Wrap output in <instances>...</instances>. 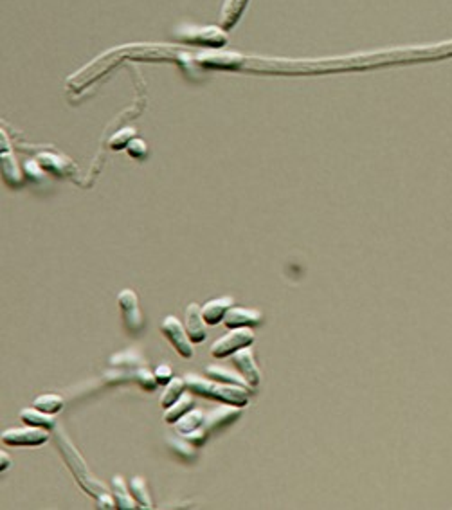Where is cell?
<instances>
[{"label":"cell","mask_w":452,"mask_h":510,"mask_svg":"<svg viewBox=\"0 0 452 510\" xmlns=\"http://www.w3.org/2000/svg\"><path fill=\"white\" fill-rule=\"evenodd\" d=\"M54 440H56V445H58L60 452H62L63 460H65V464H67V467L71 469L72 475H74L78 484L81 485V488H83L85 493H89L90 496H94L96 500H99L103 494H108V488L105 487V484H101L92 473H90L85 460L81 458L78 449L74 448V443L67 439V434L63 433L62 427H56Z\"/></svg>","instance_id":"1"},{"label":"cell","mask_w":452,"mask_h":510,"mask_svg":"<svg viewBox=\"0 0 452 510\" xmlns=\"http://www.w3.org/2000/svg\"><path fill=\"white\" fill-rule=\"evenodd\" d=\"M184 379H186V384H188L191 391L204 395L207 398L238 407H243L249 404V393L242 386L227 384V382H220L215 381V379H204V377L197 375V373H188Z\"/></svg>","instance_id":"2"},{"label":"cell","mask_w":452,"mask_h":510,"mask_svg":"<svg viewBox=\"0 0 452 510\" xmlns=\"http://www.w3.org/2000/svg\"><path fill=\"white\" fill-rule=\"evenodd\" d=\"M252 341H254V334H252L249 327L229 328V332L224 337H220L211 345V355L215 359H225L240 348L251 346Z\"/></svg>","instance_id":"3"},{"label":"cell","mask_w":452,"mask_h":510,"mask_svg":"<svg viewBox=\"0 0 452 510\" xmlns=\"http://www.w3.org/2000/svg\"><path fill=\"white\" fill-rule=\"evenodd\" d=\"M49 440V430L27 425L26 427H11L2 433V442L11 448H36Z\"/></svg>","instance_id":"4"},{"label":"cell","mask_w":452,"mask_h":510,"mask_svg":"<svg viewBox=\"0 0 452 510\" xmlns=\"http://www.w3.org/2000/svg\"><path fill=\"white\" fill-rule=\"evenodd\" d=\"M161 332L182 357L186 359L193 357V346H191L193 341L189 339L186 327H184L182 323L175 318V316H168V318L161 323Z\"/></svg>","instance_id":"5"},{"label":"cell","mask_w":452,"mask_h":510,"mask_svg":"<svg viewBox=\"0 0 452 510\" xmlns=\"http://www.w3.org/2000/svg\"><path fill=\"white\" fill-rule=\"evenodd\" d=\"M117 303H119V309L123 312V319H125V327L128 328V332L132 334H137L143 328V314L139 309V300H137V294H135L132 289H125V291L119 292L117 296Z\"/></svg>","instance_id":"6"},{"label":"cell","mask_w":452,"mask_h":510,"mask_svg":"<svg viewBox=\"0 0 452 510\" xmlns=\"http://www.w3.org/2000/svg\"><path fill=\"white\" fill-rule=\"evenodd\" d=\"M231 363L236 366L240 375H243V379L251 384V388H256V386L260 384L261 372L260 368H258V364H256L254 354H252V350L249 348V346L234 352V354L231 355Z\"/></svg>","instance_id":"7"},{"label":"cell","mask_w":452,"mask_h":510,"mask_svg":"<svg viewBox=\"0 0 452 510\" xmlns=\"http://www.w3.org/2000/svg\"><path fill=\"white\" fill-rule=\"evenodd\" d=\"M184 327H186V332H188L189 339H191L193 343H197V345L207 337L206 319H204L202 309L197 303L188 305V309H186V316H184Z\"/></svg>","instance_id":"8"},{"label":"cell","mask_w":452,"mask_h":510,"mask_svg":"<svg viewBox=\"0 0 452 510\" xmlns=\"http://www.w3.org/2000/svg\"><path fill=\"white\" fill-rule=\"evenodd\" d=\"M263 319V314L254 309H243V307H231L225 314L224 325L227 328H242V327H256Z\"/></svg>","instance_id":"9"},{"label":"cell","mask_w":452,"mask_h":510,"mask_svg":"<svg viewBox=\"0 0 452 510\" xmlns=\"http://www.w3.org/2000/svg\"><path fill=\"white\" fill-rule=\"evenodd\" d=\"M242 415V407L231 406V404H224V406L215 407L209 415L206 416V430L216 431V430H224L229 424H233L236 418H240Z\"/></svg>","instance_id":"10"},{"label":"cell","mask_w":452,"mask_h":510,"mask_svg":"<svg viewBox=\"0 0 452 510\" xmlns=\"http://www.w3.org/2000/svg\"><path fill=\"white\" fill-rule=\"evenodd\" d=\"M234 305V300L231 296H224V298H216V300H211L204 305L202 314H204V319H206L207 325H218L220 321H224L225 314L229 312V309Z\"/></svg>","instance_id":"11"},{"label":"cell","mask_w":452,"mask_h":510,"mask_svg":"<svg viewBox=\"0 0 452 510\" xmlns=\"http://www.w3.org/2000/svg\"><path fill=\"white\" fill-rule=\"evenodd\" d=\"M166 445L173 452L175 457H179L184 461H193L197 458V451H195V443L189 442L188 439H184L182 434L180 436H168L166 439Z\"/></svg>","instance_id":"12"},{"label":"cell","mask_w":452,"mask_h":510,"mask_svg":"<svg viewBox=\"0 0 452 510\" xmlns=\"http://www.w3.org/2000/svg\"><path fill=\"white\" fill-rule=\"evenodd\" d=\"M206 375L209 379H215V381L220 382H227V384H236V386H242V388L249 389L251 384L243 379V375H236V373L231 370V368H225V366H218V364H213V366H207L206 368Z\"/></svg>","instance_id":"13"},{"label":"cell","mask_w":452,"mask_h":510,"mask_svg":"<svg viewBox=\"0 0 452 510\" xmlns=\"http://www.w3.org/2000/svg\"><path fill=\"white\" fill-rule=\"evenodd\" d=\"M20 420L27 425H35V427H44V430H53L54 425V418L53 415L49 413L40 411V409H36L35 406L33 407H26L20 411Z\"/></svg>","instance_id":"14"},{"label":"cell","mask_w":452,"mask_h":510,"mask_svg":"<svg viewBox=\"0 0 452 510\" xmlns=\"http://www.w3.org/2000/svg\"><path fill=\"white\" fill-rule=\"evenodd\" d=\"M204 424H206V415L200 409H189L182 418L175 422V430H177L179 434H186L191 433V431L200 430Z\"/></svg>","instance_id":"15"},{"label":"cell","mask_w":452,"mask_h":510,"mask_svg":"<svg viewBox=\"0 0 452 510\" xmlns=\"http://www.w3.org/2000/svg\"><path fill=\"white\" fill-rule=\"evenodd\" d=\"M186 388H188L186 379H182V377H173V379L166 384L164 391H162L161 406L166 409V407H170L171 404L177 402V400L186 393Z\"/></svg>","instance_id":"16"},{"label":"cell","mask_w":452,"mask_h":510,"mask_svg":"<svg viewBox=\"0 0 452 510\" xmlns=\"http://www.w3.org/2000/svg\"><path fill=\"white\" fill-rule=\"evenodd\" d=\"M112 488H114V498H116V505L117 509H135V498L128 493L126 488L125 479L121 476H114L112 478Z\"/></svg>","instance_id":"17"},{"label":"cell","mask_w":452,"mask_h":510,"mask_svg":"<svg viewBox=\"0 0 452 510\" xmlns=\"http://www.w3.org/2000/svg\"><path fill=\"white\" fill-rule=\"evenodd\" d=\"M191 406H193V395L184 393L177 402L171 404L170 407H166L164 420L168 422V424H175V422L179 420V418H182V416L191 409Z\"/></svg>","instance_id":"18"},{"label":"cell","mask_w":452,"mask_h":510,"mask_svg":"<svg viewBox=\"0 0 452 510\" xmlns=\"http://www.w3.org/2000/svg\"><path fill=\"white\" fill-rule=\"evenodd\" d=\"M33 406H35L36 409H40V411L54 415V413L62 411L63 398L56 393H44L33 400Z\"/></svg>","instance_id":"19"},{"label":"cell","mask_w":452,"mask_h":510,"mask_svg":"<svg viewBox=\"0 0 452 510\" xmlns=\"http://www.w3.org/2000/svg\"><path fill=\"white\" fill-rule=\"evenodd\" d=\"M110 364L117 368H141L144 364L143 355L137 350H125L110 359Z\"/></svg>","instance_id":"20"},{"label":"cell","mask_w":452,"mask_h":510,"mask_svg":"<svg viewBox=\"0 0 452 510\" xmlns=\"http://www.w3.org/2000/svg\"><path fill=\"white\" fill-rule=\"evenodd\" d=\"M130 493L135 498V502L141 505V509H152L153 503L150 500L148 487H146V482L141 476H134L130 479Z\"/></svg>","instance_id":"21"},{"label":"cell","mask_w":452,"mask_h":510,"mask_svg":"<svg viewBox=\"0 0 452 510\" xmlns=\"http://www.w3.org/2000/svg\"><path fill=\"white\" fill-rule=\"evenodd\" d=\"M134 381L137 382V384L141 386L143 389H146V391H153V389L157 388V379H155V373H152L148 370V368H135L134 370Z\"/></svg>","instance_id":"22"},{"label":"cell","mask_w":452,"mask_h":510,"mask_svg":"<svg viewBox=\"0 0 452 510\" xmlns=\"http://www.w3.org/2000/svg\"><path fill=\"white\" fill-rule=\"evenodd\" d=\"M153 373H155V379L159 384H168V382L173 379V370H171V366H168V364H159Z\"/></svg>","instance_id":"23"},{"label":"cell","mask_w":452,"mask_h":510,"mask_svg":"<svg viewBox=\"0 0 452 510\" xmlns=\"http://www.w3.org/2000/svg\"><path fill=\"white\" fill-rule=\"evenodd\" d=\"M132 135H134V130H123L121 134H116L112 139H110V146H112L114 150L128 146V139H130Z\"/></svg>","instance_id":"24"},{"label":"cell","mask_w":452,"mask_h":510,"mask_svg":"<svg viewBox=\"0 0 452 510\" xmlns=\"http://www.w3.org/2000/svg\"><path fill=\"white\" fill-rule=\"evenodd\" d=\"M128 152H130V155L134 157H141L144 152H146V144H144L141 139H135V141H130V143H128Z\"/></svg>","instance_id":"25"},{"label":"cell","mask_w":452,"mask_h":510,"mask_svg":"<svg viewBox=\"0 0 452 510\" xmlns=\"http://www.w3.org/2000/svg\"><path fill=\"white\" fill-rule=\"evenodd\" d=\"M9 461H11V460H9L8 452H2V454H0V470L8 469Z\"/></svg>","instance_id":"26"}]
</instances>
